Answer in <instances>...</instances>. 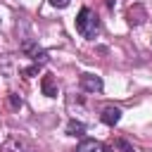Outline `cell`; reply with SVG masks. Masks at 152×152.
Returning <instances> with one entry per match:
<instances>
[{
  "label": "cell",
  "instance_id": "cell-1",
  "mask_svg": "<svg viewBox=\"0 0 152 152\" xmlns=\"http://www.w3.org/2000/svg\"><path fill=\"white\" fill-rule=\"evenodd\" d=\"M76 31H78L83 38H88V40H93V38L100 33V19H97V14H95L90 7H83V10L76 14Z\"/></svg>",
  "mask_w": 152,
  "mask_h": 152
},
{
  "label": "cell",
  "instance_id": "cell-2",
  "mask_svg": "<svg viewBox=\"0 0 152 152\" xmlns=\"http://www.w3.org/2000/svg\"><path fill=\"white\" fill-rule=\"evenodd\" d=\"M2 152H36L33 142H28L24 135L19 133H10L2 142Z\"/></svg>",
  "mask_w": 152,
  "mask_h": 152
},
{
  "label": "cell",
  "instance_id": "cell-3",
  "mask_svg": "<svg viewBox=\"0 0 152 152\" xmlns=\"http://www.w3.org/2000/svg\"><path fill=\"white\" fill-rule=\"evenodd\" d=\"M78 86L83 93H102V78L95 74H88V71L78 76Z\"/></svg>",
  "mask_w": 152,
  "mask_h": 152
},
{
  "label": "cell",
  "instance_id": "cell-4",
  "mask_svg": "<svg viewBox=\"0 0 152 152\" xmlns=\"http://www.w3.org/2000/svg\"><path fill=\"white\" fill-rule=\"evenodd\" d=\"M40 90H43V95H48V97H57L59 88H57V81H55L52 74H45V76L40 78Z\"/></svg>",
  "mask_w": 152,
  "mask_h": 152
},
{
  "label": "cell",
  "instance_id": "cell-5",
  "mask_svg": "<svg viewBox=\"0 0 152 152\" xmlns=\"http://www.w3.org/2000/svg\"><path fill=\"white\" fill-rule=\"evenodd\" d=\"M100 119H102V124L114 126V124H119V119H121V109H119V107H114V104H109V107H104V109H102Z\"/></svg>",
  "mask_w": 152,
  "mask_h": 152
},
{
  "label": "cell",
  "instance_id": "cell-6",
  "mask_svg": "<svg viewBox=\"0 0 152 152\" xmlns=\"http://www.w3.org/2000/svg\"><path fill=\"white\" fill-rule=\"evenodd\" d=\"M76 152H112V150L107 145L97 142V140H81L78 147H76Z\"/></svg>",
  "mask_w": 152,
  "mask_h": 152
},
{
  "label": "cell",
  "instance_id": "cell-7",
  "mask_svg": "<svg viewBox=\"0 0 152 152\" xmlns=\"http://www.w3.org/2000/svg\"><path fill=\"white\" fill-rule=\"evenodd\" d=\"M142 21H145V10H142L140 5L131 7V10H128V24L138 26V24H142Z\"/></svg>",
  "mask_w": 152,
  "mask_h": 152
},
{
  "label": "cell",
  "instance_id": "cell-8",
  "mask_svg": "<svg viewBox=\"0 0 152 152\" xmlns=\"http://www.w3.org/2000/svg\"><path fill=\"white\" fill-rule=\"evenodd\" d=\"M83 131H86V124L83 121H76V119H71L69 124H66V135H83Z\"/></svg>",
  "mask_w": 152,
  "mask_h": 152
},
{
  "label": "cell",
  "instance_id": "cell-9",
  "mask_svg": "<svg viewBox=\"0 0 152 152\" xmlns=\"http://www.w3.org/2000/svg\"><path fill=\"white\" fill-rule=\"evenodd\" d=\"M10 107H12V109H19V107H21V97H19L17 93H10Z\"/></svg>",
  "mask_w": 152,
  "mask_h": 152
},
{
  "label": "cell",
  "instance_id": "cell-10",
  "mask_svg": "<svg viewBox=\"0 0 152 152\" xmlns=\"http://www.w3.org/2000/svg\"><path fill=\"white\" fill-rule=\"evenodd\" d=\"M114 145H116V147H119V150H121V152H135V150H133V147H131V145H128V142H126V140H116V142H114Z\"/></svg>",
  "mask_w": 152,
  "mask_h": 152
},
{
  "label": "cell",
  "instance_id": "cell-11",
  "mask_svg": "<svg viewBox=\"0 0 152 152\" xmlns=\"http://www.w3.org/2000/svg\"><path fill=\"white\" fill-rule=\"evenodd\" d=\"M48 2H50L52 7H59V10H62V7H66V5L71 2V0H48Z\"/></svg>",
  "mask_w": 152,
  "mask_h": 152
}]
</instances>
